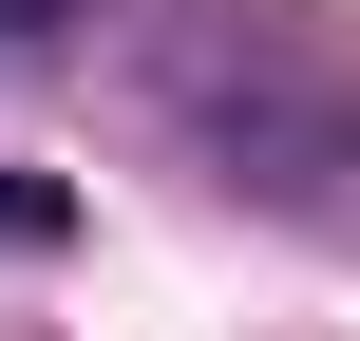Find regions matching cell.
Listing matches in <instances>:
<instances>
[{
    "mask_svg": "<svg viewBox=\"0 0 360 341\" xmlns=\"http://www.w3.org/2000/svg\"><path fill=\"white\" fill-rule=\"evenodd\" d=\"M0 247H57V190L38 171H0Z\"/></svg>",
    "mask_w": 360,
    "mask_h": 341,
    "instance_id": "2",
    "label": "cell"
},
{
    "mask_svg": "<svg viewBox=\"0 0 360 341\" xmlns=\"http://www.w3.org/2000/svg\"><path fill=\"white\" fill-rule=\"evenodd\" d=\"M133 114L247 209L360 190V38L323 0H133Z\"/></svg>",
    "mask_w": 360,
    "mask_h": 341,
    "instance_id": "1",
    "label": "cell"
},
{
    "mask_svg": "<svg viewBox=\"0 0 360 341\" xmlns=\"http://www.w3.org/2000/svg\"><path fill=\"white\" fill-rule=\"evenodd\" d=\"M57 19H95V0H0V57H19V38H57Z\"/></svg>",
    "mask_w": 360,
    "mask_h": 341,
    "instance_id": "3",
    "label": "cell"
}]
</instances>
